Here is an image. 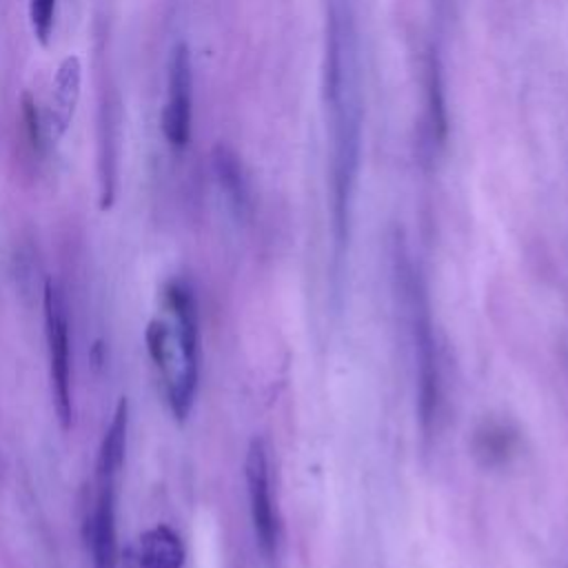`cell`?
Masks as SVG:
<instances>
[{"label": "cell", "mask_w": 568, "mask_h": 568, "mask_svg": "<svg viewBox=\"0 0 568 568\" xmlns=\"http://www.w3.org/2000/svg\"><path fill=\"white\" fill-rule=\"evenodd\" d=\"M324 102L331 129V224L335 268L342 266L362 158V53L353 0H326Z\"/></svg>", "instance_id": "6da1fadb"}, {"label": "cell", "mask_w": 568, "mask_h": 568, "mask_svg": "<svg viewBox=\"0 0 568 568\" xmlns=\"http://www.w3.org/2000/svg\"><path fill=\"white\" fill-rule=\"evenodd\" d=\"M171 320L155 317L146 326V348L158 366L171 413L184 422L193 408L200 377L197 306L189 284L173 280L164 288Z\"/></svg>", "instance_id": "7a4b0ae2"}, {"label": "cell", "mask_w": 568, "mask_h": 568, "mask_svg": "<svg viewBox=\"0 0 568 568\" xmlns=\"http://www.w3.org/2000/svg\"><path fill=\"white\" fill-rule=\"evenodd\" d=\"M393 277L399 293V304L408 324V337L415 362V397L417 417L426 437L437 428V419L444 402V382L439 364V346L430 313L428 293L419 271L415 268L404 242L399 237L393 246Z\"/></svg>", "instance_id": "3957f363"}, {"label": "cell", "mask_w": 568, "mask_h": 568, "mask_svg": "<svg viewBox=\"0 0 568 568\" xmlns=\"http://www.w3.org/2000/svg\"><path fill=\"white\" fill-rule=\"evenodd\" d=\"M129 433V399L120 397L98 448L93 473V501L84 519V539L93 568H118V486L124 468Z\"/></svg>", "instance_id": "277c9868"}, {"label": "cell", "mask_w": 568, "mask_h": 568, "mask_svg": "<svg viewBox=\"0 0 568 568\" xmlns=\"http://www.w3.org/2000/svg\"><path fill=\"white\" fill-rule=\"evenodd\" d=\"M42 308H44V339H47L53 410H55V417H58L62 430H69L73 424L69 306H67L62 286L51 277L44 282Z\"/></svg>", "instance_id": "5b68a950"}, {"label": "cell", "mask_w": 568, "mask_h": 568, "mask_svg": "<svg viewBox=\"0 0 568 568\" xmlns=\"http://www.w3.org/2000/svg\"><path fill=\"white\" fill-rule=\"evenodd\" d=\"M244 479H246V497H248L255 544L262 559L273 566L280 557L282 524H280V513L273 497L268 448L260 437L251 439L246 448Z\"/></svg>", "instance_id": "8992f818"}, {"label": "cell", "mask_w": 568, "mask_h": 568, "mask_svg": "<svg viewBox=\"0 0 568 568\" xmlns=\"http://www.w3.org/2000/svg\"><path fill=\"white\" fill-rule=\"evenodd\" d=\"M193 67L186 42H178L169 60V93L162 111V133L171 149L182 151L191 140Z\"/></svg>", "instance_id": "52a82bcc"}, {"label": "cell", "mask_w": 568, "mask_h": 568, "mask_svg": "<svg viewBox=\"0 0 568 568\" xmlns=\"http://www.w3.org/2000/svg\"><path fill=\"white\" fill-rule=\"evenodd\" d=\"M82 93V62L75 53L60 60L51 80L47 106L42 113V135L47 144H58L69 131Z\"/></svg>", "instance_id": "ba28073f"}, {"label": "cell", "mask_w": 568, "mask_h": 568, "mask_svg": "<svg viewBox=\"0 0 568 568\" xmlns=\"http://www.w3.org/2000/svg\"><path fill=\"white\" fill-rule=\"evenodd\" d=\"M184 559V544L171 526L158 524L140 535L135 555L138 568H182Z\"/></svg>", "instance_id": "9c48e42d"}, {"label": "cell", "mask_w": 568, "mask_h": 568, "mask_svg": "<svg viewBox=\"0 0 568 568\" xmlns=\"http://www.w3.org/2000/svg\"><path fill=\"white\" fill-rule=\"evenodd\" d=\"M426 104H428V129L433 144H444L448 135V113L442 64L435 51L426 58Z\"/></svg>", "instance_id": "30bf717a"}, {"label": "cell", "mask_w": 568, "mask_h": 568, "mask_svg": "<svg viewBox=\"0 0 568 568\" xmlns=\"http://www.w3.org/2000/svg\"><path fill=\"white\" fill-rule=\"evenodd\" d=\"M213 169L231 204L237 211H244L248 202V191H246V180H244V171L237 155L229 146L217 144L213 151Z\"/></svg>", "instance_id": "8fae6325"}, {"label": "cell", "mask_w": 568, "mask_h": 568, "mask_svg": "<svg viewBox=\"0 0 568 568\" xmlns=\"http://www.w3.org/2000/svg\"><path fill=\"white\" fill-rule=\"evenodd\" d=\"M515 448V435L504 424H486L477 430L475 450L484 464H501Z\"/></svg>", "instance_id": "7c38bea8"}, {"label": "cell", "mask_w": 568, "mask_h": 568, "mask_svg": "<svg viewBox=\"0 0 568 568\" xmlns=\"http://www.w3.org/2000/svg\"><path fill=\"white\" fill-rule=\"evenodd\" d=\"M55 9H58V0H31L29 2L31 31L42 47H49V40L53 33V22H55Z\"/></svg>", "instance_id": "4fadbf2b"}]
</instances>
